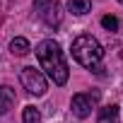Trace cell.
<instances>
[{"instance_id": "6da1fadb", "label": "cell", "mask_w": 123, "mask_h": 123, "mask_svg": "<svg viewBox=\"0 0 123 123\" xmlns=\"http://www.w3.org/2000/svg\"><path fill=\"white\" fill-rule=\"evenodd\" d=\"M36 58H39V63L41 68L46 70V75L53 80V85L58 87H63L68 82V63H65V58H63V51H60V46L53 41V39H43L39 46H36Z\"/></svg>"}, {"instance_id": "7a4b0ae2", "label": "cell", "mask_w": 123, "mask_h": 123, "mask_svg": "<svg viewBox=\"0 0 123 123\" xmlns=\"http://www.w3.org/2000/svg\"><path fill=\"white\" fill-rule=\"evenodd\" d=\"M73 58L77 60L80 65H85V68H92L94 73H101V68H99V63H101V58H104V48H101V43L94 39V36H89V34H80L75 41H73Z\"/></svg>"}, {"instance_id": "3957f363", "label": "cell", "mask_w": 123, "mask_h": 123, "mask_svg": "<svg viewBox=\"0 0 123 123\" xmlns=\"http://www.w3.org/2000/svg\"><path fill=\"white\" fill-rule=\"evenodd\" d=\"M34 12L51 29L60 27V22H63V12H60V5L55 0H34Z\"/></svg>"}, {"instance_id": "277c9868", "label": "cell", "mask_w": 123, "mask_h": 123, "mask_svg": "<svg viewBox=\"0 0 123 123\" xmlns=\"http://www.w3.org/2000/svg\"><path fill=\"white\" fill-rule=\"evenodd\" d=\"M19 82H22V87H24L29 94H34V97H43L46 89H48L43 73H41V70H34V68H22Z\"/></svg>"}, {"instance_id": "5b68a950", "label": "cell", "mask_w": 123, "mask_h": 123, "mask_svg": "<svg viewBox=\"0 0 123 123\" xmlns=\"http://www.w3.org/2000/svg\"><path fill=\"white\" fill-rule=\"evenodd\" d=\"M99 97H101V94H99L97 89H92V92H82V94H75V97H73V101H70L73 113H75L77 118H87V116L97 109Z\"/></svg>"}, {"instance_id": "8992f818", "label": "cell", "mask_w": 123, "mask_h": 123, "mask_svg": "<svg viewBox=\"0 0 123 123\" xmlns=\"http://www.w3.org/2000/svg\"><path fill=\"white\" fill-rule=\"evenodd\" d=\"M12 106H15V92L7 85H3L0 87V116H5Z\"/></svg>"}, {"instance_id": "52a82bcc", "label": "cell", "mask_w": 123, "mask_h": 123, "mask_svg": "<svg viewBox=\"0 0 123 123\" xmlns=\"http://www.w3.org/2000/svg\"><path fill=\"white\" fill-rule=\"evenodd\" d=\"M89 10H92V0H68V12H73L77 17L87 15Z\"/></svg>"}, {"instance_id": "ba28073f", "label": "cell", "mask_w": 123, "mask_h": 123, "mask_svg": "<svg viewBox=\"0 0 123 123\" xmlns=\"http://www.w3.org/2000/svg\"><path fill=\"white\" fill-rule=\"evenodd\" d=\"M97 123H118V106L111 104V106H104L97 116Z\"/></svg>"}, {"instance_id": "9c48e42d", "label": "cell", "mask_w": 123, "mask_h": 123, "mask_svg": "<svg viewBox=\"0 0 123 123\" xmlns=\"http://www.w3.org/2000/svg\"><path fill=\"white\" fill-rule=\"evenodd\" d=\"M10 51H12V55H27L31 51V46H29V41L24 36H15L10 41Z\"/></svg>"}, {"instance_id": "30bf717a", "label": "cell", "mask_w": 123, "mask_h": 123, "mask_svg": "<svg viewBox=\"0 0 123 123\" xmlns=\"http://www.w3.org/2000/svg\"><path fill=\"white\" fill-rule=\"evenodd\" d=\"M22 121H24V123H41V113H39V109H36V106H24V111H22Z\"/></svg>"}, {"instance_id": "8fae6325", "label": "cell", "mask_w": 123, "mask_h": 123, "mask_svg": "<svg viewBox=\"0 0 123 123\" xmlns=\"http://www.w3.org/2000/svg\"><path fill=\"white\" fill-rule=\"evenodd\" d=\"M101 27L109 29V31H116V29H118V19H116L113 15H104V17H101Z\"/></svg>"}, {"instance_id": "7c38bea8", "label": "cell", "mask_w": 123, "mask_h": 123, "mask_svg": "<svg viewBox=\"0 0 123 123\" xmlns=\"http://www.w3.org/2000/svg\"><path fill=\"white\" fill-rule=\"evenodd\" d=\"M118 3H121V5H123V0H118Z\"/></svg>"}]
</instances>
